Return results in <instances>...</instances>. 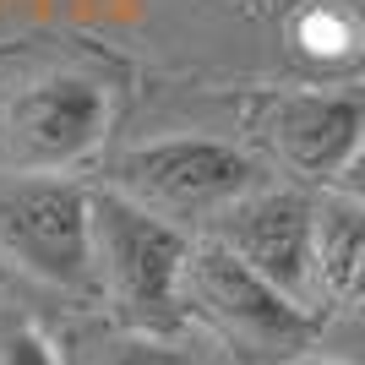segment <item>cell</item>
<instances>
[{
  "instance_id": "6da1fadb",
  "label": "cell",
  "mask_w": 365,
  "mask_h": 365,
  "mask_svg": "<svg viewBox=\"0 0 365 365\" xmlns=\"http://www.w3.org/2000/svg\"><path fill=\"white\" fill-rule=\"evenodd\" d=\"M88 251H93V284L120 305L137 327H175L180 317V267L185 240L180 224L148 213L115 185L88 191Z\"/></svg>"
},
{
  "instance_id": "7a4b0ae2",
  "label": "cell",
  "mask_w": 365,
  "mask_h": 365,
  "mask_svg": "<svg viewBox=\"0 0 365 365\" xmlns=\"http://www.w3.org/2000/svg\"><path fill=\"white\" fill-rule=\"evenodd\" d=\"M257 185L262 164L224 137H153L115 158V191H125L169 224L213 218L218 207Z\"/></svg>"
},
{
  "instance_id": "3957f363",
  "label": "cell",
  "mask_w": 365,
  "mask_h": 365,
  "mask_svg": "<svg viewBox=\"0 0 365 365\" xmlns=\"http://www.w3.org/2000/svg\"><path fill=\"white\" fill-rule=\"evenodd\" d=\"M180 300L197 311L207 327L240 344L245 354H300L317 338V317L294 305L289 294H278L262 273H251L235 251L218 240H202L185 251L180 267Z\"/></svg>"
},
{
  "instance_id": "277c9868",
  "label": "cell",
  "mask_w": 365,
  "mask_h": 365,
  "mask_svg": "<svg viewBox=\"0 0 365 365\" xmlns=\"http://www.w3.org/2000/svg\"><path fill=\"white\" fill-rule=\"evenodd\" d=\"M0 257L61 294L93 289L88 191L55 175H16L0 185Z\"/></svg>"
},
{
  "instance_id": "5b68a950",
  "label": "cell",
  "mask_w": 365,
  "mask_h": 365,
  "mask_svg": "<svg viewBox=\"0 0 365 365\" xmlns=\"http://www.w3.org/2000/svg\"><path fill=\"white\" fill-rule=\"evenodd\" d=\"M109 131V93L82 71H49L0 104V158L16 175H55Z\"/></svg>"
},
{
  "instance_id": "8992f818",
  "label": "cell",
  "mask_w": 365,
  "mask_h": 365,
  "mask_svg": "<svg viewBox=\"0 0 365 365\" xmlns=\"http://www.w3.org/2000/svg\"><path fill=\"white\" fill-rule=\"evenodd\" d=\"M213 240L224 251L262 273L278 294H289L294 305H317V273H311V251H317V202L300 191H245L229 207H218L213 218Z\"/></svg>"
},
{
  "instance_id": "52a82bcc",
  "label": "cell",
  "mask_w": 365,
  "mask_h": 365,
  "mask_svg": "<svg viewBox=\"0 0 365 365\" xmlns=\"http://www.w3.org/2000/svg\"><path fill=\"white\" fill-rule=\"evenodd\" d=\"M262 142L305 180H333L365 142V98L344 88H294L262 104Z\"/></svg>"
},
{
  "instance_id": "ba28073f",
  "label": "cell",
  "mask_w": 365,
  "mask_h": 365,
  "mask_svg": "<svg viewBox=\"0 0 365 365\" xmlns=\"http://www.w3.org/2000/svg\"><path fill=\"white\" fill-rule=\"evenodd\" d=\"M311 273H317V300L354 311L365 305V207L360 202H317V251H311Z\"/></svg>"
},
{
  "instance_id": "9c48e42d",
  "label": "cell",
  "mask_w": 365,
  "mask_h": 365,
  "mask_svg": "<svg viewBox=\"0 0 365 365\" xmlns=\"http://www.w3.org/2000/svg\"><path fill=\"white\" fill-rule=\"evenodd\" d=\"M289 44L311 66H349L365 49L360 11L344 0H300L289 11Z\"/></svg>"
},
{
  "instance_id": "30bf717a",
  "label": "cell",
  "mask_w": 365,
  "mask_h": 365,
  "mask_svg": "<svg viewBox=\"0 0 365 365\" xmlns=\"http://www.w3.org/2000/svg\"><path fill=\"white\" fill-rule=\"evenodd\" d=\"M98 365H197V360L164 338H115V344H104Z\"/></svg>"
},
{
  "instance_id": "8fae6325",
  "label": "cell",
  "mask_w": 365,
  "mask_h": 365,
  "mask_svg": "<svg viewBox=\"0 0 365 365\" xmlns=\"http://www.w3.org/2000/svg\"><path fill=\"white\" fill-rule=\"evenodd\" d=\"M0 365H55V349L28 322H0Z\"/></svg>"
},
{
  "instance_id": "7c38bea8",
  "label": "cell",
  "mask_w": 365,
  "mask_h": 365,
  "mask_svg": "<svg viewBox=\"0 0 365 365\" xmlns=\"http://www.w3.org/2000/svg\"><path fill=\"white\" fill-rule=\"evenodd\" d=\"M327 185H333V191H338L344 202H360V207H365V142L349 153V164L338 169V175H333Z\"/></svg>"
},
{
  "instance_id": "4fadbf2b",
  "label": "cell",
  "mask_w": 365,
  "mask_h": 365,
  "mask_svg": "<svg viewBox=\"0 0 365 365\" xmlns=\"http://www.w3.org/2000/svg\"><path fill=\"white\" fill-rule=\"evenodd\" d=\"M16 55H28V38H0V66H11Z\"/></svg>"
},
{
  "instance_id": "5bb4252c",
  "label": "cell",
  "mask_w": 365,
  "mask_h": 365,
  "mask_svg": "<svg viewBox=\"0 0 365 365\" xmlns=\"http://www.w3.org/2000/svg\"><path fill=\"white\" fill-rule=\"evenodd\" d=\"M305 365H338V360H305Z\"/></svg>"
},
{
  "instance_id": "9a60e30c",
  "label": "cell",
  "mask_w": 365,
  "mask_h": 365,
  "mask_svg": "<svg viewBox=\"0 0 365 365\" xmlns=\"http://www.w3.org/2000/svg\"><path fill=\"white\" fill-rule=\"evenodd\" d=\"M245 6H273V0H245Z\"/></svg>"
}]
</instances>
